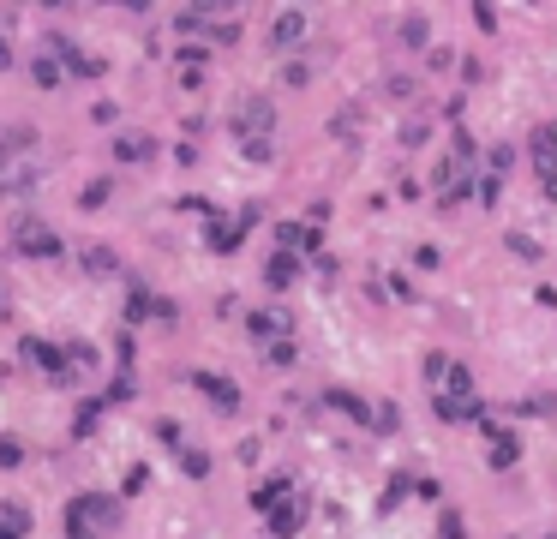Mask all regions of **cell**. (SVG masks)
Returning <instances> with one entry per match:
<instances>
[{
    "mask_svg": "<svg viewBox=\"0 0 557 539\" xmlns=\"http://www.w3.org/2000/svg\"><path fill=\"white\" fill-rule=\"evenodd\" d=\"M402 144H408V150L426 144V120H408V126H402Z\"/></svg>",
    "mask_w": 557,
    "mask_h": 539,
    "instance_id": "28",
    "label": "cell"
},
{
    "mask_svg": "<svg viewBox=\"0 0 557 539\" xmlns=\"http://www.w3.org/2000/svg\"><path fill=\"white\" fill-rule=\"evenodd\" d=\"M36 6H60V0H36Z\"/></svg>",
    "mask_w": 557,
    "mask_h": 539,
    "instance_id": "37",
    "label": "cell"
},
{
    "mask_svg": "<svg viewBox=\"0 0 557 539\" xmlns=\"http://www.w3.org/2000/svg\"><path fill=\"white\" fill-rule=\"evenodd\" d=\"M6 66H12V48H6V36H0V72H6Z\"/></svg>",
    "mask_w": 557,
    "mask_h": 539,
    "instance_id": "35",
    "label": "cell"
},
{
    "mask_svg": "<svg viewBox=\"0 0 557 539\" xmlns=\"http://www.w3.org/2000/svg\"><path fill=\"white\" fill-rule=\"evenodd\" d=\"M486 168H492V174H510V168H516V150H510V144H492Z\"/></svg>",
    "mask_w": 557,
    "mask_h": 539,
    "instance_id": "24",
    "label": "cell"
},
{
    "mask_svg": "<svg viewBox=\"0 0 557 539\" xmlns=\"http://www.w3.org/2000/svg\"><path fill=\"white\" fill-rule=\"evenodd\" d=\"M402 42L420 48V42H426V18H402Z\"/></svg>",
    "mask_w": 557,
    "mask_h": 539,
    "instance_id": "27",
    "label": "cell"
},
{
    "mask_svg": "<svg viewBox=\"0 0 557 539\" xmlns=\"http://www.w3.org/2000/svg\"><path fill=\"white\" fill-rule=\"evenodd\" d=\"M312 36V12L300 6V0H288L276 18H270V30H264V42H270V54H294L300 42Z\"/></svg>",
    "mask_w": 557,
    "mask_h": 539,
    "instance_id": "4",
    "label": "cell"
},
{
    "mask_svg": "<svg viewBox=\"0 0 557 539\" xmlns=\"http://www.w3.org/2000/svg\"><path fill=\"white\" fill-rule=\"evenodd\" d=\"M294 276H300V252H294V246H282V252H276V258L264 264V282H270V288L282 294V288H288Z\"/></svg>",
    "mask_w": 557,
    "mask_h": 539,
    "instance_id": "11",
    "label": "cell"
},
{
    "mask_svg": "<svg viewBox=\"0 0 557 539\" xmlns=\"http://www.w3.org/2000/svg\"><path fill=\"white\" fill-rule=\"evenodd\" d=\"M0 534H30V510H18V504H0Z\"/></svg>",
    "mask_w": 557,
    "mask_h": 539,
    "instance_id": "19",
    "label": "cell"
},
{
    "mask_svg": "<svg viewBox=\"0 0 557 539\" xmlns=\"http://www.w3.org/2000/svg\"><path fill=\"white\" fill-rule=\"evenodd\" d=\"M264 516H270V534H300L312 510H306V498H300V492H288V498H282V504H270Z\"/></svg>",
    "mask_w": 557,
    "mask_h": 539,
    "instance_id": "9",
    "label": "cell"
},
{
    "mask_svg": "<svg viewBox=\"0 0 557 539\" xmlns=\"http://www.w3.org/2000/svg\"><path fill=\"white\" fill-rule=\"evenodd\" d=\"M276 246H294V252H318V228H306V222H282V228H276Z\"/></svg>",
    "mask_w": 557,
    "mask_h": 539,
    "instance_id": "13",
    "label": "cell"
},
{
    "mask_svg": "<svg viewBox=\"0 0 557 539\" xmlns=\"http://www.w3.org/2000/svg\"><path fill=\"white\" fill-rule=\"evenodd\" d=\"M486 438H492V450H486V456H492V468H510V462L522 456V444H516L510 432H498V426H486Z\"/></svg>",
    "mask_w": 557,
    "mask_h": 539,
    "instance_id": "14",
    "label": "cell"
},
{
    "mask_svg": "<svg viewBox=\"0 0 557 539\" xmlns=\"http://www.w3.org/2000/svg\"><path fill=\"white\" fill-rule=\"evenodd\" d=\"M78 204H84V210H102V204H108V180H90V186L78 192Z\"/></svg>",
    "mask_w": 557,
    "mask_h": 539,
    "instance_id": "25",
    "label": "cell"
},
{
    "mask_svg": "<svg viewBox=\"0 0 557 539\" xmlns=\"http://www.w3.org/2000/svg\"><path fill=\"white\" fill-rule=\"evenodd\" d=\"M474 18H480V30H498V18H492V0H474Z\"/></svg>",
    "mask_w": 557,
    "mask_h": 539,
    "instance_id": "32",
    "label": "cell"
},
{
    "mask_svg": "<svg viewBox=\"0 0 557 539\" xmlns=\"http://www.w3.org/2000/svg\"><path fill=\"white\" fill-rule=\"evenodd\" d=\"M228 126H234V144H240L246 162H270L276 156V108L264 96H240V108H234Z\"/></svg>",
    "mask_w": 557,
    "mask_h": 539,
    "instance_id": "1",
    "label": "cell"
},
{
    "mask_svg": "<svg viewBox=\"0 0 557 539\" xmlns=\"http://www.w3.org/2000/svg\"><path fill=\"white\" fill-rule=\"evenodd\" d=\"M156 438H162V444H168V450H180V444H186V438H180V426H174V420H162V426H156Z\"/></svg>",
    "mask_w": 557,
    "mask_h": 539,
    "instance_id": "29",
    "label": "cell"
},
{
    "mask_svg": "<svg viewBox=\"0 0 557 539\" xmlns=\"http://www.w3.org/2000/svg\"><path fill=\"white\" fill-rule=\"evenodd\" d=\"M540 186H546V198H552V204H557V162H552V168H546V180H540Z\"/></svg>",
    "mask_w": 557,
    "mask_h": 539,
    "instance_id": "34",
    "label": "cell"
},
{
    "mask_svg": "<svg viewBox=\"0 0 557 539\" xmlns=\"http://www.w3.org/2000/svg\"><path fill=\"white\" fill-rule=\"evenodd\" d=\"M246 0H192V12L198 18H228V12H240Z\"/></svg>",
    "mask_w": 557,
    "mask_h": 539,
    "instance_id": "21",
    "label": "cell"
},
{
    "mask_svg": "<svg viewBox=\"0 0 557 539\" xmlns=\"http://www.w3.org/2000/svg\"><path fill=\"white\" fill-rule=\"evenodd\" d=\"M330 408H342V414H348V420H360V426H366V420H378V414H372L360 396H348V390H330Z\"/></svg>",
    "mask_w": 557,
    "mask_h": 539,
    "instance_id": "17",
    "label": "cell"
},
{
    "mask_svg": "<svg viewBox=\"0 0 557 539\" xmlns=\"http://www.w3.org/2000/svg\"><path fill=\"white\" fill-rule=\"evenodd\" d=\"M0 468H18V444H0Z\"/></svg>",
    "mask_w": 557,
    "mask_h": 539,
    "instance_id": "33",
    "label": "cell"
},
{
    "mask_svg": "<svg viewBox=\"0 0 557 539\" xmlns=\"http://www.w3.org/2000/svg\"><path fill=\"white\" fill-rule=\"evenodd\" d=\"M126 312H132V318H174V306H168V300H150V288H138Z\"/></svg>",
    "mask_w": 557,
    "mask_h": 539,
    "instance_id": "16",
    "label": "cell"
},
{
    "mask_svg": "<svg viewBox=\"0 0 557 539\" xmlns=\"http://www.w3.org/2000/svg\"><path fill=\"white\" fill-rule=\"evenodd\" d=\"M288 492H294V486H288V480H264V486H258V492H252V504H258V510H270V504H282V498H288Z\"/></svg>",
    "mask_w": 557,
    "mask_h": 539,
    "instance_id": "18",
    "label": "cell"
},
{
    "mask_svg": "<svg viewBox=\"0 0 557 539\" xmlns=\"http://www.w3.org/2000/svg\"><path fill=\"white\" fill-rule=\"evenodd\" d=\"M54 54H60V66H66V72H78V78H96V72H102V60H96V54H84V48H72V42H54Z\"/></svg>",
    "mask_w": 557,
    "mask_h": 539,
    "instance_id": "12",
    "label": "cell"
},
{
    "mask_svg": "<svg viewBox=\"0 0 557 539\" xmlns=\"http://www.w3.org/2000/svg\"><path fill=\"white\" fill-rule=\"evenodd\" d=\"M84 270H102V276H108V270H114V258H108V252H84Z\"/></svg>",
    "mask_w": 557,
    "mask_h": 539,
    "instance_id": "30",
    "label": "cell"
},
{
    "mask_svg": "<svg viewBox=\"0 0 557 539\" xmlns=\"http://www.w3.org/2000/svg\"><path fill=\"white\" fill-rule=\"evenodd\" d=\"M60 72H66V66H60V60H48V54L36 60V84H60Z\"/></svg>",
    "mask_w": 557,
    "mask_h": 539,
    "instance_id": "26",
    "label": "cell"
},
{
    "mask_svg": "<svg viewBox=\"0 0 557 539\" xmlns=\"http://www.w3.org/2000/svg\"><path fill=\"white\" fill-rule=\"evenodd\" d=\"M120 522H126V504L108 492H78L66 504V534H120Z\"/></svg>",
    "mask_w": 557,
    "mask_h": 539,
    "instance_id": "3",
    "label": "cell"
},
{
    "mask_svg": "<svg viewBox=\"0 0 557 539\" xmlns=\"http://www.w3.org/2000/svg\"><path fill=\"white\" fill-rule=\"evenodd\" d=\"M114 156H120V162H150V156H156V144H150V138H138V132H126V138H114Z\"/></svg>",
    "mask_w": 557,
    "mask_h": 539,
    "instance_id": "15",
    "label": "cell"
},
{
    "mask_svg": "<svg viewBox=\"0 0 557 539\" xmlns=\"http://www.w3.org/2000/svg\"><path fill=\"white\" fill-rule=\"evenodd\" d=\"M144 486H150V468H132V474H126V498H132V492H144Z\"/></svg>",
    "mask_w": 557,
    "mask_h": 539,
    "instance_id": "31",
    "label": "cell"
},
{
    "mask_svg": "<svg viewBox=\"0 0 557 539\" xmlns=\"http://www.w3.org/2000/svg\"><path fill=\"white\" fill-rule=\"evenodd\" d=\"M180 468H186L192 480H204V474H210V456H204V450H186V444H180Z\"/></svg>",
    "mask_w": 557,
    "mask_h": 539,
    "instance_id": "22",
    "label": "cell"
},
{
    "mask_svg": "<svg viewBox=\"0 0 557 539\" xmlns=\"http://www.w3.org/2000/svg\"><path fill=\"white\" fill-rule=\"evenodd\" d=\"M246 228H252V210H240V216H210L204 240H210V252H234V246L246 240Z\"/></svg>",
    "mask_w": 557,
    "mask_h": 539,
    "instance_id": "7",
    "label": "cell"
},
{
    "mask_svg": "<svg viewBox=\"0 0 557 539\" xmlns=\"http://www.w3.org/2000/svg\"><path fill=\"white\" fill-rule=\"evenodd\" d=\"M534 156H540V168L557 162V126H540V132H534Z\"/></svg>",
    "mask_w": 557,
    "mask_h": 539,
    "instance_id": "20",
    "label": "cell"
},
{
    "mask_svg": "<svg viewBox=\"0 0 557 539\" xmlns=\"http://www.w3.org/2000/svg\"><path fill=\"white\" fill-rule=\"evenodd\" d=\"M390 96L414 102V96H420V78H414V72H396V78H390Z\"/></svg>",
    "mask_w": 557,
    "mask_h": 539,
    "instance_id": "23",
    "label": "cell"
},
{
    "mask_svg": "<svg viewBox=\"0 0 557 539\" xmlns=\"http://www.w3.org/2000/svg\"><path fill=\"white\" fill-rule=\"evenodd\" d=\"M24 360H30L36 372H48L54 384H66V378H72V372H66V348H54V342H42V336H30V342H24Z\"/></svg>",
    "mask_w": 557,
    "mask_h": 539,
    "instance_id": "8",
    "label": "cell"
},
{
    "mask_svg": "<svg viewBox=\"0 0 557 539\" xmlns=\"http://www.w3.org/2000/svg\"><path fill=\"white\" fill-rule=\"evenodd\" d=\"M192 384H198V390H204L222 414H234V408H240V390H234L228 378H216V372H192Z\"/></svg>",
    "mask_w": 557,
    "mask_h": 539,
    "instance_id": "10",
    "label": "cell"
},
{
    "mask_svg": "<svg viewBox=\"0 0 557 539\" xmlns=\"http://www.w3.org/2000/svg\"><path fill=\"white\" fill-rule=\"evenodd\" d=\"M474 168H480V150H474V138L456 126L450 156H444V168H438V210H456V204L474 192Z\"/></svg>",
    "mask_w": 557,
    "mask_h": 539,
    "instance_id": "2",
    "label": "cell"
},
{
    "mask_svg": "<svg viewBox=\"0 0 557 539\" xmlns=\"http://www.w3.org/2000/svg\"><path fill=\"white\" fill-rule=\"evenodd\" d=\"M126 6H132V12H144V6H150V0H126Z\"/></svg>",
    "mask_w": 557,
    "mask_h": 539,
    "instance_id": "36",
    "label": "cell"
},
{
    "mask_svg": "<svg viewBox=\"0 0 557 539\" xmlns=\"http://www.w3.org/2000/svg\"><path fill=\"white\" fill-rule=\"evenodd\" d=\"M12 252H18V258H60L66 246H60V234H54L48 222L24 216V222H12Z\"/></svg>",
    "mask_w": 557,
    "mask_h": 539,
    "instance_id": "5",
    "label": "cell"
},
{
    "mask_svg": "<svg viewBox=\"0 0 557 539\" xmlns=\"http://www.w3.org/2000/svg\"><path fill=\"white\" fill-rule=\"evenodd\" d=\"M246 336H252L258 348H270V342H288V336H294V318H288V306H258V312H246Z\"/></svg>",
    "mask_w": 557,
    "mask_h": 539,
    "instance_id": "6",
    "label": "cell"
}]
</instances>
